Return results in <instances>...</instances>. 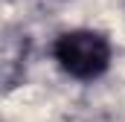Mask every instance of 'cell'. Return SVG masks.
I'll use <instances>...</instances> for the list:
<instances>
[{
    "mask_svg": "<svg viewBox=\"0 0 125 122\" xmlns=\"http://www.w3.org/2000/svg\"><path fill=\"white\" fill-rule=\"evenodd\" d=\"M52 58L70 79L93 81L108 73L114 47H111L108 35L99 29H70L55 38Z\"/></svg>",
    "mask_w": 125,
    "mask_h": 122,
    "instance_id": "1",
    "label": "cell"
}]
</instances>
